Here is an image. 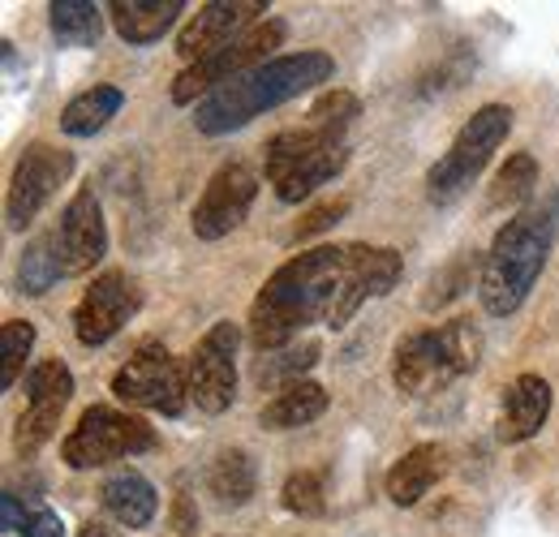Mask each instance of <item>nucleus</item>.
I'll return each mask as SVG.
<instances>
[{
	"label": "nucleus",
	"instance_id": "nucleus-1",
	"mask_svg": "<svg viewBox=\"0 0 559 537\" xmlns=\"http://www.w3.org/2000/svg\"><path fill=\"white\" fill-rule=\"evenodd\" d=\"M353 275V246H319L267 275L250 306V344L254 353H280L310 323L336 319Z\"/></svg>",
	"mask_w": 559,
	"mask_h": 537
},
{
	"label": "nucleus",
	"instance_id": "nucleus-2",
	"mask_svg": "<svg viewBox=\"0 0 559 537\" xmlns=\"http://www.w3.org/2000/svg\"><path fill=\"white\" fill-rule=\"evenodd\" d=\"M332 77H336V61L328 52H314V48L288 52V57H276L267 65L224 82L219 91H211L207 99L194 108V126H199V134L211 138L233 134V130L250 126L254 117L272 112V108L314 91V86H323V82H332Z\"/></svg>",
	"mask_w": 559,
	"mask_h": 537
},
{
	"label": "nucleus",
	"instance_id": "nucleus-3",
	"mask_svg": "<svg viewBox=\"0 0 559 537\" xmlns=\"http://www.w3.org/2000/svg\"><path fill=\"white\" fill-rule=\"evenodd\" d=\"M559 237V190L543 202H530L525 211H516L490 241L483 271H478V297L487 306V314L508 319L512 310H521V301L530 297V288L538 284V275L551 259V246Z\"/></svg>",
	"mask_w": 559,
	"mask_h": 537
},
{
	"label": "nucleus",
	"instance_id": "nucleus-4",
	"mask_svg": "<svg viewBox=\"0 0 559 537\" xmlns=\"http://www.w3.org/2000/svg\"><path fill=\"white\" fill-rule=\"evenodd\" d=\"M483 361V332L474 319H452L443 327L409 332L392 353V379L405 396H435L448 383L474 374Z\"/></svg>",
	"mask_w": 559,
	"mask_h": 537
},
{
	"label": "nucleus",
	"instance_id": "nucleus-5",
	"mask_svg": "<svg viewBox=\"0 0 559 537\" xmlns=\"http://www.w3.org/2000/svg\"><path fill=\"white\" fill-rule=\"evenodd\" d=\"M345 164H349V146L310 126L284 130L263 146V168H267V181L276 186L280 202L310 199L319 186L336 181Z\"/></svg>",
	"mask_w": 559,
	"mask_h": 537
},
{
	"label": "nucleus",
	"instance_id": "nucleus-6",
	"mask_svg": "<svg viewBox=\"0 0 559 537\" xmlns=\"http://www.w3.org/2000/svg\"><path fill=\"white\" fill-rule=\"evenodd\" d=\"M508 130H512V108H508V104H487V108H478V112L461 126V134L452 138V146L430 164V172H426V194L435 202L461 199V194L478 181V172L490 164V155L508 142Z\"/></svg>",
	"mask_w": 559,
	"mask_h": 537
},
{
	"label": "nucleus",
	"instance_id": "nucleus-7",
	"mask_svg": "<svg viewBox=\"0 0 559 537\" xmlns=\"http://www.w3.org/2000/svg\"><path fill=\"white\" fill-rule=\"evenodd\" d=\"M151 448H155V430L142 417L108 408V404H91L78 417L73 434L61 443V461L70 469H99V465L139 456V452H151Z\"/></svg>",
	"mask_w": 559,
	"mask_h": 537
},
{
	"label": "nucleus",
	"instance_id": "nucleus-8",
	"mask_svg": "<svg viewBox=\"0 0 559 537\" xmlns=\"http://www.w3.org/2000/svg\"><path fill=\"white\" fill-rule=\"evenodd\" d=\"M280 44H284V22L267 17V22L250 26V31H246L237 44H228L224 52H215V57L199 61V65L181 69L177 82H173V104H194V108H199L211 91H219L224 82H233V77H241V73H250V69L276 61L272 52H276Z\"/></svg>",
	"mask_w": 559,
	"mask_h": 537
},
{
	"label": "nucleus",
	"instance_id": "nucleus-9",
	"mask_svg": "<svg viewBox=\"0 0 559 537\" xmlns=\"http://www.w3.org/2000/svg\"><path fill=\"white\" fill-rule=\"evenodd\" d=\"M112 396L126 401L130 408L181 417L186 401H190V379H186V366L168 348L142 344L139 353L112 374Z\"/></svg>",
	"mask_w": 559,
	"mask_h": 537
},
{
	"label": "nucleus",
	"instance_id": "nucleus-10",
	"mask_svg": "<svg viewBox=\"0 0 559 537\" xmlns=\"http://www.w3.org/2000/svg\"><path fill=\"white\" fill-rule=\"evenodd\" d=\"M73 155L52 146V142H31L9 177V194H4V224L9 232H26L35 224V215L52 202V194L70 181Z\"/></svg>",
	"mask_w": 559,
	"mask_h": 537
},
{
	"label": "nucleus",
	"instance_id": "nucleus-11",
	"mask_svg": "<svg viewBox=\"0 0 559 537\" xmlns=\"http://www.w3.org/2000/svg\"><path fill=\"white\" fill-rule=\"evenodd\" d=\"M237 344L241 332L233 319L211 323V332L190 353L186 361V379H190V401L199 404L203 413L219 417L228 413L237 401Z\"/></svg>",
	"mask_w": 559,
	"mask_h": 537
},
{
	"label": "nucleus",
	"instance_id": "nucleus-12",
	"mask_svg": "<svg viewBox=\"0 0 559 537\" xmlns=\"http://www.w3.org/2000/svg\"><path fill=\"white\" fill-rule=\"evenodd\" d=\"M254 199H259V172H254L246 159L219 164V168L211 172L203 199L194 202V211H190L194 237H199V241H219V237H228L233 228L246 224Z\"/></svg>",
	"mask_w": 559,
	"mask_h": 537
},
{
	"label": "nucleus",
	"instance_id": "nucleus-13",
	"mask_svg": "<svg viewBox=\"0 0 559 537\" xmlns=\"http://www.w3.org/2000/svg\"><path fill=\"white\" fill-rule=\"evenodd\" d=\"M142 306V288L130 271H104L73 306V336L86 348H99L117 336Z\"/></svg>",
	"mask_w": 559,
	"mask_h": 537
},
{
	"label": "nucleus",
	"instance_id": "nucleus-14",
	"mask_svg": "<svg viewBox=\"0 0 559 537\" xmlns=\"http://www.w3.org/2000/svg\"><path fill=\"white\" fill-rule=\"evenodd\" d=\"M259 13H267L263 0H211V4H203V9L181 26V35H177V57H181L186 65L207 61L215 52H224L228 44H237V39L250 31V22H254ZM254 26H259V22H254Z\"/></svg>",
	"mask_w": 559,
	"mask_h": 537
},
{
	"label": "nucleus",
	"instance_id": "nucleus-15",
	"mask_svg": "<svg viewBox=\"0 0 559 537\" xmlns=\"http://www.w3.org/2000/svg\"><path fill=\"white\" fill-rule=\"evenodd\" d=\"M57 237V250H61V263L66 275H86L95 271V263L108 254V224H104V206L95 199V190H78L66 211H61V224L52 228Z\"/></svg>",
	"mask_w": 559,
	"mask_h": 537
},
{
	"label": "nucleus",
	"instance_id": "nucleus-16",
	"mask_svg": "<svg viewBox=\"0 0 559 537\" xmlns=\"http://www.w3.org/2000/svg\"><path fill=\"white\" fill-rule=\"evenodd\" d=\"M401 271H405V263H401V254H396L392 246H353L349 293H345V301H341L332 327H345L370 297H383L388 288H396Z\"/></svg>",
	"mask_w": 559,
	"mask_h": 537
},
{
	"label": "nucleus",
	"instance_id": "nucleus-17",
	"mask_svg": "<svg viewBox=\"0 0 559 537\" xmlns=\"http://www.w3.org/2000/svg\"><path fill=\"white\" fill-rule=\"evenodd\" d=\"M551 417V383L543 374H521L499 408V439L503 443H525L534 439Z\"/></svg>",
	"mask_w": 559,
	"mask_h": 537
},
{
	"label": "nucleus",
	"instance_id": "nucleus-18",
	"mask_svg": "<svg viewBox=\"0 0 559 537\" xmlns=\"http://www.w3.org/2000/svg\"><path fill=\"white\" fill-rule=\"evenodd\" d=\"M99 499H104V512H108L117 525H126V529H146V525L155 521V512H159V494H155V486H151L139 469L112 473V477L104 481Z\"/></svg>",
	"mask_w": 559,
	"mask_h": 537
},
{
	"label": "nucleus",
	"instance_id": "nucleus-19",
	"mask_svg": "<svg viewBox=\"0 0 559 537\" xmlns=\"http://www.w3.org/2000/svg\"><path fill=\"white\" fill-rule=\"evenodd\" d=\"M108 13L126 44H155L186 13V0H112Z\"/></svg>",
	"mask_w": 559,
	"mask_h": 537
},
{
	"label": "nucleus",
	"instance_id": "nucleus-20",
	"mask_svg": "<svg viewBox=\"0 0 559 537\" xmlns=\"http://www.w3.org/2000/svg\"><path fill=\"white\" fill-rule=\"evenodd\" d=\"M443 477V448L439 443H418L409 448L392 469H388V499L396 508H414L421 494H430V486Z\"/></svg>",
	"mask_w": 559,
	"mask_h": 537
},
{
	"label": "nucleus",
	"instance_id": "nucleus-21",
	"mask_svg": "<svg viewBox=\"0 0 559 537\" xmlns=\"http://www.w3.org/2000/svg\"><path fill=\"white\" fill-rule=\"evenodd\" d=\"M323 413H328V392L319 383L301 379L293 387H280L276 396L263 404L259 421H263V430H301V426L319 421Z\"/></svg>",
	"mask_w": 559,
	"mask_h": 537
},
{
	"label": "nucleus",
	"instance_id": "nucleus-22",
	"mask_svg": "<svg viewBox=\"0 0 559 537\" xmlns=\"http://www.w3.org/2000/svg\"><path fill=\"white\" fill-rule=\"evenodd\" d=\"M207 490L215 494L219 508H241V503H250L254 490H259L254 461H250L246 452H237V448L219 452V456L207 465Z\"/></svg>",
	"mask_w": 559,
	"mask_h": 537
},
{
	"label": "nucleus",
	"instance_id": "nucleus-23",
	"mask_svg": "<svg viewBox=\"0 0 559 537\" xmlns=\"http://www.w3.org/2000/svg\"><path fill=\"white\" fill-rule=\"evenodd\" d=\"M121 104H126V95H121L117 86H91V91L73 95L70 104H66L61 130L70 138H95L117 112H121Z\"/></svg>",
	"mask_w": 559,
	"mask_h": 537
},
{
	"label": "nucleus",
	"instance_id": "nucleus-24",
	"mask_svg": "<svg viewBox=\"0 0 559 537\" xmlns=\"http://www.w3.org/2000/svg\"><path fill=\"white\" fill-rule=\"evenodd\" d=\"M48 22L61 48H95L104 35V9L95 0H52Z\"/></svg>",
	"mask_w": 559,
	"mask_h": 537
},
{
	"label": "nucleus",
	"instance_id": "nucleus-25",
	"mask_svg": "<svg viewBox=\"0 0 559 537\" xmlns=\"http://www.w3.org/2000/svg\"><path fill=\"white\" fill-rule=\"evenodd\" d=\"M534 186H538V164L530 151H516L508 155V164L495 172L487 194V211H525L534 199Z\"/></svg>",
	"mask_w": 559,
	"mask_h": 537
},
{
	"label": "nucleus",
	"instance_id": "nucleus-26",
	"mask_svg": "<svg viewBox=\"0 0 559 537\" xmlns=\"http://www.w3.org/2000/svg\"><path fill=\"white\" fill-rule=\"evenodd\" d=\"M57 279H66V263H61L57 237L44 232V237H35V241L22 250V259H17V288L31 293V297H39V293H48Z\"/></svg>",
	"mask_w": 559,
	"mask_h": 537
},
{
	"label": "nucleus",
	"instance_id": "nucleus-27",
	"mask_svg": "<svg viewBox=\"0 0 559 537\" xmlns=\"http://www.w3.org/2000/svg\"><path fill=\"white\" fill-rule=\"evenodd\" d=\"M73 401V374L61 357H44L26 374V404L31 408H61Z\"/></svg>",
	"mask_w": 559,
	"mask_h": 537
},
{
	"label": "nucleus",
	"instance_id": "nucleus-28",
	"mask_svg": "<svg viewBox=\"0 0 559 537\" xmlns=\"http://www.w3.org/2000/svg\"><path fill=\"white\" fill-rule=\"evenodd\" d=\"M0 525L17 537H66V525H61V516L52 508L17 499V494L0 499Z\"/></svg>",
	"mask_w": 559,
	"mask_h": 537
},
{
	"label": "nucleus",
	"instance_id": "nucleus-29",
	"mask_svg": "<svg viewBox=\"0 0 559 537\" xmlns=\"http://www.w3.org/2000/svg\"><path fill=\"white\" fill-rule=\"evenodd\" d=\"M314 361H319V344H314V339L288 344V348H280V353H263V357H259L254 379L267 383V387H276V383L293 387V383H301V374H306Z\"/></svg>",
	"mask_w": 559,
	"mask_h": 537
},
{
	"label": "nucleus",
	"instance_id": "nucleus-30",
	"mask_svg": "<svg viewBox=\"0 0 559 537\" xmlns=\"http://www.w3.org/2000/svg\"><path fill=\"white\" fill-rule=\"evenodd\" d=\"M357 112H361V104H357V95H353V91H323V95L310 104L306 126H310V130H319V134L341 138V142H345V130L357 121Z\"/></svg>",
	"mask_w": 559,
	"mask_h": 537
},
{
	"label": "nucleus",
	"instance_id": "nucleus-31",
	"mask_svg": "<svg viewBox=\"0 0 559 537\" xmlns=\"http://www.w3.org/2000/svg\"><path fill=\"white\" fill-rule=\"evenodd\" d=\"M31 348H35V327L26 319H9L0 327V392H9L17 383V374L26 370Z\"/></svg>",
	"mask_w": 559,
	"mask_h": 537
},
{
	"label": "nucleus",
	"instance_id": "nucleus-32",
	"mask_svg": "<svg viewBox=\"0 0 559 537\" xmlns=\"http://www.w3.org/2000/svg\"><path fill=\"white\" fill-rule=\"evenodd\" d=\"M284 508L293 516H323L328 512V494H323V473H293L284 481Z\"/></svg>",
	"mask_w": 559,
	"mask_h": 537
},
{
	"label": "nucleus",
	"instance_id": "nucleus-33",
	"mask_svg": "<svg viewBox=\"0 0 559 537\" xmlns=\"http://www.w3.org/2000/svg\"><path fill=\"white\" fill-rule=\"evenodd\" d=\"M57 426H61V408H31L26 404V413L17 417V448L22 452H39L52 434H57Z\"/></svg>",
	"mask_w": 559,
	"mask_h": 537
},
{
	"label": "nucleus",
	"instance_id": "nucleus-34",
	"mask_svg": "<svg viewBox=\"0 0 559 537\" xmlns=\"http://www.w3.org/2000/svg\"><path fill=\"white\" fill-rule=\"evenodd\" d=\"M349 211V199H328V202H319L314 211H306L301 215V224L293 228V241H306V237H314V232H323V228H332L341 215Z\"/></svg>",
	"mask_w": 559,
	"mask_h": 537
},
{
	"label": "nucleus",
	"instance_id": "nucleus-35",
	"mask_svg": "<svg viewBox=\"0 0 559 537\" xmlns=\"http://www.w3.org/2000/svg\"><path fill=\"white\" fill-rule=\"evenodd\" d=\"M439 284H443V293H439L435 301H426V306H443V301H452V297L461 293V284H469V259H456L443 275H435V284H430V288H439Z\"/></svg>",
	"mask_w": 559,
	"mask_h": 537
},
{
	"label": "nucleus",
	"instance_id": "nucleus-36",
	"mask_svg": "<svg viewBox=\"0 0 559 537\" xmlns=\"http://www.w3.org/2000/svg\"><path fill=\"white\" fill-rule=\"evenodd\" d=\"M78 537H121V534H117V529H108L104 521H86V525H82V534H78Z\"/></svg>",
	"mask_w": 559,
	"mask_h": 537
}]
</instances>
